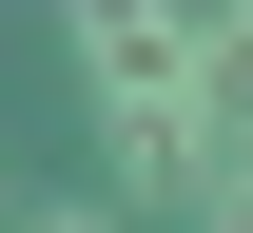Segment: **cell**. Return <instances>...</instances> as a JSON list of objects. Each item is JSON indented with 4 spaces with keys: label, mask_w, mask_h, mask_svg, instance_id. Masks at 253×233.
Masks as SVG:
<instances>
[{
    "label": "cell",
    "mask_w": 253,
    "mask_h": 233,
    "mask_svg": "<svg viewBox=\"0 0 253 233\" xmlns=\"http://www.w3.org/2000/svg\"><path fill=\"white\" fill-rule=\"evenodd\" d=\"M20 233H117V214H97V195H78V214H20Z\"/></svg>",
    "instance_id": "4"
},
{
    "label": "cell",
    "mask_w": 253,
    "mask_h": 233,
    "mask_svg": "<svg viewBox=\"0 0 253 233\" xmlns=\"http://www.w3.org/2000/svg\"><path fill=\"white\" fill-rule=\"evenodd\" d=\"M97 136H117V195H136V214H156V195H214V156H234L214 98H117Z\"/></svg>",
    "instance_id": "1"
},
{
    "label": "cell",
    "mask_w": 253,
    "mask_h": 233,
    "mask_svg": "<svg viewBox=\"0 0 253 233\" xmlns=\"http://www.w3.org/2000/svg\"><path fill=\"white\" fill-rule=\"evenodd\" d=\"M195 214H214V233H253V136L214 156V195H195Z\"/></svg>",
    "instance_id": "3"
},
{
    "label": "cell",
    "mask_w": 253,
    "mask_h": 233,
    "mask_svg": "<svg viewBox=\"0 0 253 233\" xmlns=\"http://www.w3.org/2000/svg\"><path fill=\"white\" fill-rule=\"evenodd\" d=\"M78 78H97V117H117V98H195V20L97 0V20H78Z\"/></svg>",
    "instance_id": "2"
}]
</instances>
